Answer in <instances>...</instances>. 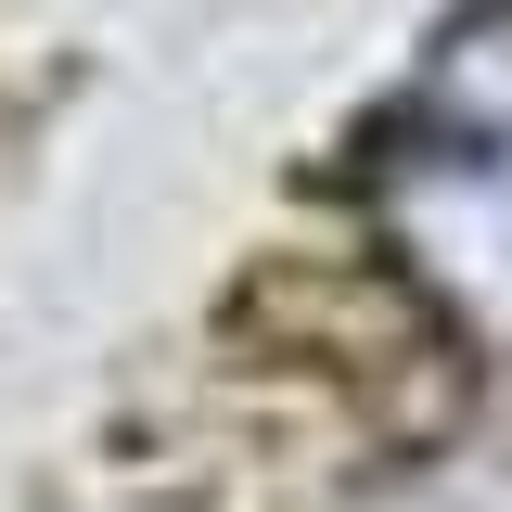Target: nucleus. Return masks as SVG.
Here are the masks:
<instances>
[{
  "instance_id": "f257e3e1",
  "label": "nucleus",
  "mask_w": 512,
  "mask_h": 512,
  "mask_svg": "<svg viewBox=\"0 0 512 512\" xmlns=\"http://www.w3.org/2000/svg\"><path fill=\"white\" fill-rule=\"evenodd\" d=\"M359 205L423 308L474 359H512V0L461 13L436 64L359 128Z\"/></svg>"
}]
</instances>
